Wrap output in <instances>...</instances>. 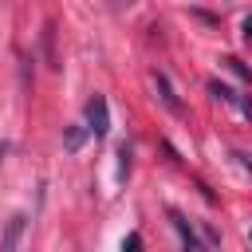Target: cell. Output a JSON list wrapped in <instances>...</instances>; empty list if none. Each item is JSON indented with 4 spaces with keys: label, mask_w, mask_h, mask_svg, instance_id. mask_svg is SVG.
<instances>
[{
    "label": "cell",
    "mask_w": 252,
    "mask_h": 252,
    "mask_svg": "<svg viewBox=\"0 0 252 252\" xmlns=\"http://www.w3.org/2000/svg\"><path fill=\"white\" fill-rule=\"evenodd\" d=\"M87 130H91L94 138H106V130H110V106H106L102 94H94V98L87 102Z\"/></svg>",
    "instance_id": "6da1fadb"
},
{
    "label": "cell",
    "mask_w": 252,
    "mask_h": 252,
    "mask_svg": "<svg viewBox=\"0 0 252 252\" xmlns=\"http://www.w3.org/2000/svg\"><path fill=\"white\" fill-rule=\"evenodd\" d=\"M154 87H158V94H161V102L173 110V114H181V102H177V94H173V87H169V79L165 75H154Z\"/></svg>",
    "instance_id": "7a4b0ae2"
},
{
    "label": "cell",
    "mask_w": 252,
    "mask_h": 252,
    "mask_svg": "<svg viewBox=\"0 0 252 252\" xmlns=\"http://www.w3.org/2000/svg\"><path fill=\"white\" fill-rule=\"evenodd\" d=\"M169 224H173V228H177V236H181V240H185V244H189V248H201V240H197V232H193V228H189V220H185V217H181V213H169Z\"/></svg>",
    "instance_id": "3957f363"
},
{
    "label": "cell",
    "mask_w": 252,
    "mask_h": 252,
    "mask_svg": "<svg viewBox=\"0 0 252 252\" xmlns=\"http://www.w3.org/2000/svg\"><path fill=\"white\" fill-rule=\"evenodd\" d=\"M209 91H213V94H217V98H220V102H236V94H232V91H228V87H224V83H217V79H213V83H209Z\"/></svg>",
    "instance_id": "277c9868"
},
{
    "label": "cell",
    "mask_w": 252,
    "mask_h": 252,
    "mask_svg": "<svg viewBox=\"0 0 252 252\" xmlns=\"http://www.w3.org/2000/svg\"><path fill=\"white\" fill-rule=\"evenodd\" d=\"M20 228H24V217H12V228H8V236H4V248H12V244L20 240Z\"/></svg>",
    "instance_id": "5b68a950"
},
{
    "label": "cell",
    "mask_w": 252,
    "mask_h": 252,
    "mask_svg": "<svg viewBox=\"0 0 252 252\" xmlns=\"http://www.w3.org/2000/svg\"><path fill=\"white\" fill-rule=\"evenodd\" d=\"M83 146V126H71L67 130V150H79Z\"/></svg>",
    "instance_id": "8992f818"
},
{
    "label": "cell",
    "mask_w": 252,
    "mask_h": 252,
    "mask_svg": "<svg viewBox=\"0 0 252 252\" xmlns=\"http://www.w3.org/2000/svg\"><path fill=\"white\" fill-rule=\"evenodd\" d=\"M126 173H130V150L122 146V150H118V177L126 181Z\"/></svg>",
    "instance_id": "52a82bcc"
},
{
    "label": "cell",
    "mask_w": 252,
    "mask_h": 252,
    "mask_svg": "<svg viewBox=\"0 0 252 252\" xmlns=\"http://www.w3.org/2000/svg\"><path fill=\"white\" fill-rule=\"evenodd\" d=\"M224 63H228V67H232V75H240V79H252V75H248V67H244V63H240V59H236V55H228V59H224Z\"/></svg>",
    "instance_id": "ba28073f"
},
{
    "label": "cell",
    "mask_w": 252,
    "mask_h": 252,
    "mask_svg": "<svg viewBox=\"0 0 252 252\" xmlns=\"http://www.w3.org/2000/svg\"><path fill=\"white\" fill-rule=\"evenodd\" d=\"M138 244H142V236H138V232H130V236L122 240V248H138Z\"/></svg>",
    "instance_id": "9c48e42d"
},
{
    "label": "cell",
    "mask_w": 252,
    "mask_h": 252,
    "mask_svg": "<svg viewBox=\"0 0 252 252\" xmlns=\"http://www.w3.org/2000/svg\"><path fill=\"white\" fill-rule=\"evenodd\" d=\"M244 39H252V16L244 20Z\"/></svg>",
    "instance_id": "30bf717a"
},
{
    "label": "cell",
    "mask_w": 252,
    "mask_h": 252,
    "mask_svg": "<svg viewBox=\"0 0 252 252\" xmlns=\"http://www.w3.org/2000/svg\"><path fill=\"white\" fill-rule=\"evenodd\" d=\"M114 4H134V0H114Z\"/></svg>",
    "instance_id": "8fae6325"
}]
</instances>
